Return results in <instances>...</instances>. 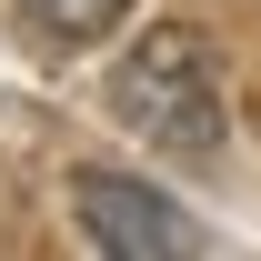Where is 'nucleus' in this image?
Listing matches in <instances>:
<instances>
[{"mask_svg":"<svg viewBox=\"0 0 261 261\" xmlns=\"http://www.w3.org/2000/svg\"><path fill=\"white\" fill-rule=\"evenodd\" d=\"M100 100H111L121 130H141L171 161H211L221 151V81H211L201 31H181V20H151V40H130L111 61V81H100Z\"/></svg>","mask_w":261,"mask_h":261,"instance_id":"obj_1","label":"nucleus"},{"mask_svg":"<svg viewBox=\"0 0 261 261\" xmlns=\"http://www.w3.org/2000/svg\"><path fill=\"white\" fill-rule=\"evenodd\" d=\"M20 10H31L50 40H100V31H111V20L130 10V0H20Z\"/></svg>","mask_w":261,"mask_h":261,"instance_id":"obj_3","label":"nucleus"},{"mask_svg":"<svg viewBox=\"0 0 261 261\" xmlns=\"http://www.w3.org/2000/svg\"><path fill=\"white\" fill-rule=\"evenodd\" d=\"M70 211H81V231H91L111 261H161V251H191V221H181V211H171L151 181H130V171L81 161V171H70Z\"/></svg>","mask_w":261,"mask_h":261,"instance_id":"obj_2","label":"nucleus"}]
</instances>
